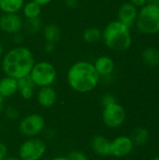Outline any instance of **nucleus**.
Wrapping results in <instances>:
<instances>
[{"label": "nucleus", "mask_w": 159, "mask_h": 160, "mask_svg": "<svg viewBox=\"0 0 159 160\" xmlns=\"http://www.w3.org/2000/svg\"><path fill=\"white\" fill-rule=\"evenodd\" d=\"M18 92V80L5 76L0 79V95L4 98H11Z\"/></svg>", "instance_id": "15"}, {"label": "nucleus", "mask_w": 159, "mask_h": 160, "mask_svg": "<svg viewBox=\"0 0 159 160\" xmlns=\"http://www.w3.org/2000/svg\"><path fill=\"white\" fill-rule=\"evenodd\" d=\"M51 160H68L67 157H56V158H53Z\"/></svg>", "instance_id": "35"}, {"label": "nucleus", "mask_w": 159, "mask_h": 160, "mask_svg": "<svg viewBox=\"0 0 159 160\" xmlns=\"http://www.w3.org/2000/svg\"><path fill=\"white\" fill-rule=\"evenodd\" d=\"M23 28L22 18L18 13H2L0 16V30L7 35L22 32Z\"/></svg>", "instance_id": "9"}, {"label": "nucleus", "mask_w": 159, "mask_h": 160, "mask_svg": "<svg viewBox=\"0 0 159 160\" xmlns=\"http://www.w3.org/2000/svg\"><path fill=\"white\" fill-rule=\"evenodd\" d=\"M138 32L143 35H156L159 33V7L145 4L140 8L135 22Z\"/></svg>", "instance_id": "4"}, {"label": "nucleus", "mask_w": 159, "mask_h": 160, "mask_svg": "<svg viewBox=\"0 0 159 160\" xmlns=\"http://www.w3.org/2000/svg\"><path fill=\"white\" fill-rule=\"evenodd\" d=\"M67 157L68 160H89L88 157L83 152L78 151V150L70 152Z\"/></svg>", "instance_id": "24"}, {"label": "nucleus", "mask_w": 159, "mask_h": 160, "mask_svg": "<svg viewBox=\"0 0 159 160\" xmlns=\"http://www.w3.org/2000/svg\"><path fill=\"white\" fill-rule=\"evenodd\" d=\"M126 120V111L122 105L117 102L103 107L102 121L104 125L110 128H117L121 127Z\"/></svg>", "instance_id": "8"}, {"label": "nucleus", "mask_w": 159, "mask_h": 160, "mask_svg": "<svg viewBox=\"0 0 159 160\" xmlns=\"http://www.w3.org/2000/svg\"><path fill=\"white\" fill-rule=\"evenodd\" d=\"M34 2H36V3H37L39 6H41V7H43V6H47V5H49L50 3H52L53 0H33Z\"/></svg>", "instance_id": "32"}, {"label": "nucleus", "mask_w": 159, "mask_h": 160, "mask_svg": "<svg viewBox=\"0 0 159 160\" xmlns=\"http://www.w3.org/2000/svg\"><path fill=\"white\" fill-rule=\"evenodd\" d=\"M101 35H102V31L99 28L92 26V27L86 28L82 32V37L84 42L88 44H93L101 39Z\"/></svg>", "instance_id": "22"}, {"label": "nucleus", "mask_w": 159, "mask_h": 160, "mask_svg": "<svg viewBox=\"0 0 159 160\" xmlns=\"http://www.w3.org/2000/svg\"><path fill=\"white\" fill-rule=\"evenodd\" d=\"M128 2H130L131 4H133L135 7H137L138 8H142V6H144L145 4H147V0H129Z\"/></svg>", "instance_id": "31"}, {"label": "nucleus", "mask_w": 159, "mask_h": 160, "mask_svg": "<svg viewBox=\"0 0 159 160\" xmlns=\"http://www.w3.org/2000/svg\"><path fill=\"white\" fill-rule=\"evenodd\" d=\"M36 86L29 76L23 77L18 80V92L22 98L28 100L34 95V90Z\"/></svg>", "instance_id": "16"}, {"label": "nucleus", "mask_w": 159, "mask_h": 160, "mask_svg": "<svg viewBox=\"0 0 159 160\" xmlns=\"http://www.w3.org/2000/svg\"><path fill=\"white\" fill-rule=\"evenodd\" d=\"M29 77L36 87L52 86L57 78V71L52 63L40 61L34 64Z\"/></svg>", "instance_id": "5"}, {"label": "nucleus", "mask_w": 159, "mask_h": 160, "mask_svg": "<svg viewBox=\"0 0 159 160\" xmlns=\"http://www.w3.org/2000/svg\"><path fill=\"white\" fill-rule=\"evenodd\" d=\"M3 160H21L19 158L16 157H6Z\"/></svg>", "instance_id": "36"}, {"label": "nucleus", "mask_w": 159, "mask_h": 160, "mask_svg": "<svg viewBox=\"0 0 159 160\" xmlns=\"http://www.w3.org/2000/svg\"><path fill=\"white\" fill-rule=\"evenodd\" d=\"M142 62L148 67H157L159 65V50L156 47H146L142 52Z\"/></svg>", "instance_id": "18"}, {"label": "nucleus", "mask_w": 159, "mask_h": 160, "mask_svg": "<svg viewBox=\"0 0 159 160\" xmlns=\"http://www.w3.org/2000/svg\"><path fill=\"white\" fill-rule=\"evenodd\" d=\"M93 152L101 158L111 156V142L103 135H96L91 141Z\"/></svg>", "instance_id": "13"}, {"label": "nucleus", "mask_w": 159, "mask_h": 160, "mask_svg": "<svg viewBox=\"0 0 159 160\" xmlns=\"http://www.w3.org/2000/svg\"><path fill=\"white\" fill-rule=\"evenodd\" d=\"M22 11L25 20L38 18L41 14V6H39L37 3L34 2L33 0H30L24 3Z\"/></svg>", "instance_id": "20"}, {"label": "nucleus", "mask_w": 159, "mask_h": 160, "mask_svg": "<svg viewBox=\"0 0 159 160\" xmlns=\"http://www.w3.org/2000/svg\"><path fill=\"white\" fill-rule=\"evenodd\" d=\"M151 160H159V156H157V157H155L154 158H152Z\"/></svg>", "instance_id": "38"}, {"label": "nucleus", "mask_w": 159, "mask_h": 160, "mask_svg": "<svg viewBox=\"0 0 159 160\" xmlns=\"http://www.w3.org/2000/svg\"><path fill=\"white\" fill-rule=\"evenodd\" d=\"M64 4L67 8L74 9L78 8L80 4V0H64Z\"/></svg>", "instance_id": "28"}, {"label": "nucleus", "mask_w": 159, "mask_h": 160, "mask_svg": "<svg viewBox=\"0 0 159 160\" xmlns=\"http://www.w3.org/2000/svg\"><path fill=\"white\" fill-rule=\"evenodd\" d=\"M94 67L100 77H107L112 74L114 71L115 64L113 59L108 55H101L96 59L93 63Z\"/></svg>", "instance_id": "14"}, {"label": "nucleus", "mask_w": 159, "mask_h": 160, "mask_svg": "<svg viewBox=\"0 0 159 160\" xmlns=\"http://www.w3.org/2000/svg\"><path fill=\"white\" fill-rule=\"evenodd\" d=\"M46 122L39 113H30L24 116L18 125L19 132L25 138L38 137L45 129Z\"/></svg>", "instance_id": "7"}, {"label": "nucleus", "mask_w": 159, "mask_h": 160, "mask_svg": "<svg viewBox=\"0 0 159 160\" xmlns=\"http://www.w3.org/2000/svg\"><path fill=\"white\" fill-rule=\"evenodd\" d=\"M139 8L130 2H126L120 6L117 11V20L131 28L135 25Z\"/></svg>", "instance_id": "11"}, {"label": "nucleus", "mask_w": 159, "mask_h": 160, "mask_svg": "<svg viewBox=\"0 0 159 160\" xmlns=\"http://www.w3.org/2000/svg\"><path fill=\"white\" fill-rule=\"evenodd\" d=\"M23 39H24V38H23V35L22 34V32L12 35V40H13V43H14V44H16V46L22 45V43L23 42Z\"/></svg>", "instance_id": "27"}, {"label": "nucleus", "mask_w": 159, "mask_h": 160, "mask_svg": "<svg viewBox=\"0 0 159 160\" xmlns=\"http://www.w3.org/2000/svg\"><path fill=\"white\" fill-rule=\"evenodd\" d=\"M24 3V0H0V10L2 13H19Z\"/></svg>", "instance_id": "19"}, {"label": "nucleus", "mask_w": 159, "mask_h": 160, "mask_svg": "<svg viewBox=\"0 0 159 160\" xmlns=\"http://www.w3.org/2000/svg\"><path fill=\"white\" fill-rule=\"evenodd\" d=\"M133 142L128 136H118L111 142V156L114 158H125L133 150Z\"/></svg>", "instance_id": "10"}, {"label": "nucleus", "mask_w": 159, "mask_h": 160, "mask_svg": "<svg viewBox=\"0 0 159 160\" xmlns=\"http://www.w3.org/2000/svg\"><path fill=\"white\" fill-rule=\"evenodd\" d=\"M41 31H42L43 38H44L45 41L56 43L61 38V35H62L61 29L57 24H55L53 22H50V23L43 25Z\"/></svg>", "instance_id": "17"}, {"label": "nucleus", "mask_w": 159, "mask_h": 160, "mask_svg": "<svg viewBox=\"0 0 159 160\" xmlns=\"http://www.w3.org/2000/svg\"><path fill=\"white\" fill-rule=\"evenodd\" d=\"M7 154V147L4 142H0V160H3Z\"/></svg>", "instance_id": "30"}, {"label": "nucleus", "mask_w": 159, "mask_h": 160, "mask_svg": "<svg viewBox=\"0 0 159 160\" xmlns=\"http://www.w3.org/2000/svg\"><path fill=\"white\" fill-rule=\"evenodd\" d=\"M47 151L46 142L38 137L27 138L19 146L18 154L21 160H41Z\"/></svg>", "instance_id": "6"}, {"label": "nucleus", "mask_w": 159, "mask_h": 160, "mask_svg": "<svg viewBox=\"0 0 159 160\" xmlns=\"http://www.w3.org/2000/svg\"><path fill=\"white\" fill-rule=\"evenodd\" d=\"M43 50L46 53H51L55 50V43L53 42H49L45 41V44L43 46Z\"/></svg>", "instance_id": "29"}, {"label": "nucleus", "mask_w": 159, "mask_h": 160, "mask_svg": "<svg viewBox=\"0 0 159 160\" xmlns=\"http://www.w3.org/2000/svg\"><path fill=\"white\" fill-rule=\"evenodd\" d=\"M114 102H117V101H116L115 97H114L112 94L107 93V94H105V95L101 98V105H102V107L108 106V105L112 104V103H114Z\"/></svg>", "instance_id": "26"}, {"label": "nucleus", "mask_w": 159, "mask_h": 160, "mask_svg": "<svg viewBox=\"0 0 159 160\" xmlns=\"http://www.w3.org/2000/svg\"><path fill=\"white\" fill-rule=\"evenodd\" d=\"M35 63L32 51L19 45L11 48L3 55L1 68L6 76L19 80L29 76Z\"/></svg>", "instance_id": "1"}, {"label": "nucleus", "mask_w": 159, "mask_h": 160, "mask_svg": "<svg viewBox=\"0 0 159 160\" xmlns=\"http://www.w3.org/2000/svg\"><path fill=\"white\" fill-rule=\"evenodd\" d=\"M101 39L107 48L120 52L127 51L132 45L130 28L118 20L110 22L104 27Z\"/></svg>", "instance_id": "3"}, {"label": "nucleus", "mask_w": 159, "mask_h": 160, "mask_svg": "<svg viewBox=\"0 0 159 160\" xmlns=\"http://www.w3.org/2000/svg\"><path fill=\"white\" fill-rule=\"evenodd\" d=\"M42 27L43 23L40 17L35 19H26L25 22H23V28L28 34H37L42 30Z\"/></svg>", "instance_id": "23"}, {"label": "nucleus", "mask_w": 159, "mask_h": 160, "mask_svg": "<svg viewBox=\"0 0 159 160\" xmlns=\"http://www.w3.org/2000/svg\"><path fill=\"white\" fill-rule=\"evenodd\" d=\"M67 81L72 90L77 93L86 94L92 92L98 85L100 76L97 72L93 63L86 60H80L68 68Z\"/></svg>", "instance_id": "2"}, {"label": "nucleus", "mask_w": 159, "mask_h": 160, "mask_svg": "<svg viewBox=\"0 0 159 160\" xmlns=\"http://www.w3.org/2000/svg\"><path fill=\"white\" fill-rule=\"evenodd\" d=\"M3 53H4V48H3V44L0 42V57L3 55Z\"/></svg>", "instance_id": "37"}, {"label": "nucleus", "mask_w": 159, "mask_h": 160, "mask_svg": "<svg viewBox=\"0 0 159 160\" xmlns=\"http://www.w3.org/2000/svg\"><path fill=\"white\" fill-rule=\"evenodd\" d=\"M130 139L133 144L135 145H138V146L144 145L145 143H147L149 140V132L144 128H137L133 129V131L131 132Z\"/></svg>", "instance_id": "21"}, {"label": "nucleus", "mask_w": 159, "mask_h": 160, "mask_svg": "<svg viewBox=\"0 0 159 160\" xmlns=\"http://www.w3.org/2000/svg\"><path fill=\"white\" fill-rule=\"evenodd\" d=\"M57 100L56 90L52 86L40 87L37 93V101L42 108L48 109L52 107Z\"/></svg>", "instance_id": "12"}, {"label": "nucleus", "mask_w": 159, "mask_h": 160, "mask_svg": "<svg viewBox=\"0 0 159 160\" xmlns=\"http://www.w3.org/2000/svg\"><path fill=\"white\" fill-rule=\"evenodd\" d=\"M4 100H5V98L0 95V112H3V110H4Z\"/></svg>", "instance_id": "33"}, {"label": "nucleus", "mask_w": 159, "mask_h": 160, "mask_svg": "<svg viewBox=\"0 0 159 160\" xmlns=\"http://www.w3.org/2000/svg\"><path fill=\"white\" fill-rule=\"evenodd\" d=\"M5 115L9 120H16L19 117V111L16 108L9 106L5 110Z\"/></svg>", "instance_id": "25"}, {"label": "nucleus", "mask_w": 159, "mask_h": 160, "mask_svg": "<svg viewBox=\"0 0 159 160\" xmlns=\"http://www.w3.org/2000/svg\"><path fill=\"white\" fill-rule=\"evenodd\" d=\"M147 3L152 4V5H156L159 7V0H147Z\"/></svg>", "instance_id": "34"}]
</instances>
